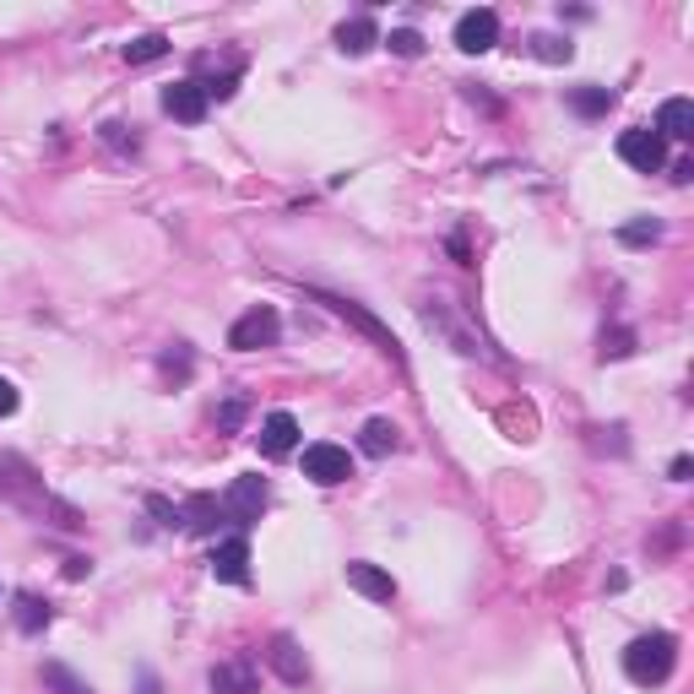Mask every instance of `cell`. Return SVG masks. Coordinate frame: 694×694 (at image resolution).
<instances>
[{"label":"cell","mask_w":694,"mask_h":694,"mask_svg":"<svg viewBox=\"0 0 694 694\" xmlns=\"http://www.w3.org/2000/svg\"><path fill=\"white\" fill-rule=\"evenodd\" d=\"M0 500H11L17 510H28L33 521H50V526H61V532H76V526H82L76 505L55 500V494L44 489V478H39L22 456H0Z\"/></svg>","instance_id":"1"},{"label":"cell","mask_w":694,"mask_h":694,"mask_svg":"<svg viewBox=\"0 0 694 694\" xmlns=\"http://www.w3.org/2000/svg\"><path fill=\"white\" fill-rule=\"evenodd\" d=\"M673 662H679V640L668 630L640 634V640H630V651H624V673H630V684H640V690L668 684V679H673Z\"/></svg>","instance_id":"2"},{"label":"cell","mask_w":694,"mask_h":694,"mask_svg":"<svg viewBox=\"0 0 694 694\" xmlns=\"http://www.w3.org/2000/svg\"><path fill=\"white\" fill-rule=\"evenodd\" d=\"M277 337H282V316H277L271 305H255V310H245V316L228 325V348H234V353L277 348Z\"/></svg>","instance_id":"3"},{"label":"cell","mask_w":694,"mask_h":694,"mask_svg":"<svg viewBox=\"0 0 694 694\" xmlns=\"http://www.w3.org/2000/svg\"><path fill=\"white\" fill-rule=\"evenodd\" d=\"M619 158H624L630 169H640V174H656V169L668 163V141L656 136V126H634L619 136Z\"/></svg>","instance_id":"4"},{"label":"cell","mask_w":694,"mask_h":694,"mask_svg":"<svg viewBox=\"0 0 694 694\" xmlns=\"http://www.w3.org/2000/svg\"><path fill=\"white\" fill-rule=\"evenodd\" d=\"M494 44H500V17H494L489 6L461 11V22H456V50H461V55H489Z\"/></svg>","instance_id":"5"},{"label":"cell","mask_w":694,"mask_h":694,"mask_svg":"<svg viewBox=\"0 0 694 694\" xmlns=\"http://www.w3.org/2000/svg\"><path fill=\"white\" fill-rule=\"evenodd\" d=\"M260 510H266V478H255V472L234 478V489L223 494V515L234 526H250V521H260Z\"/></svg>","instance_id":"6"},{"label":"cell","mask_w":694,"mask_h":694,"mask_svg":"<svg viewBox=\"0 0 694 694\" xmlns=\"http://www.w3.org/2000/svg\"><path fill=\"white\" fill-rule=\"evenodd\" d=\"M305 478H316V483H348L353 478V456L342 450V445H331V440H320L305 450Z\"/></svg>","instance_id":"7"},{"label":"cell","mask_w":694,"mask_h":694,"mask_svg":"<svg viewBox=\"0 0 694 694\" xmlns=\"http://www.w3.org/2000/svg\"><path fill=\"white\" fill-rule=\"evenodd\" d=\"M212 580H223V586H250V543H245V532H239V537H223V543L212 548Z\"/></svg>","instance_id":"8"},{"label":"cell","mask_w":694,"mask_h":694,"mask_svg":"<svg viewBox=\"0 0 694 694\" xmlns=\"http://www.w3.org/2000/svg\"><path fill=\"white\" fill-rule=\"evenodd\" d=\"M163 115H174L180 126H201V120H206V93H201V82L163 87Z\"/></svg>","instance_id":"9"},{"label":"cell","mask_w":694,"mask_h":694,"mask_svg":"<svg viewBox=\"0 0 694 694\" xmlns=\"http://www.w3.org/2000/svg\"><path fill=\"white\" fill-rule=\"evenodd\" d=\"M180 515H185V532H195V537H217V526L228 521L217 494H190L185 505H180Z\"/></svg>","instance_id":"10"},{"label":"cell","mask_w":694,"mask_h":694,"mask_svg":"<svg viewBox=\"0 0 694 694\" xmlns=\"http://www.w3.org/2000/svg\"><path fill=\"white\" fill-rule=\"evenodd\" d=\"M320 305H325V310H337V316H342V320H353L359 331H370V337H375L380 348H385V353H391V359L402 364V348H396V337H391V331H385V325H380L375 316H364L359 305H348V299H331V293H320Z\"/></svg>","instance_id":"11"},{"label":"cell","mask_w":694,"mask_h":694,"mask_svg":"<svg viewBox=\"0 0 694 694\" xmlns=\"http://www.w3.org/2000/svg\"><path fill=\"white\" fill-rule=\"evenodd\" d=\"M255 440H260V456H288V450L299 445V418H293V413H271Z\"/></svg>","instance_id":"12"},{"label":"cell","mask_w":694,"mask_h":694,"mask_svg":"<svg viewBox=\"0 0 694 694\" xmlns=\"http://www.w3.org/2000/svg\"><path fill=\"white\" fill-rule=\"evenodd\" d=\"M348 586H353L359 597H370V602H391V597H396V580L380 565H364V559L348 565Z\"/></svg>","instance_id":"13"},{"label":"cell","mask_w":694,"mask_h":694,"mask_svg":"<svg viewBox=\"0 0 694 694\" xmlns=\"http://www.w3.org/2000/svg\"><path fill=\"white\" fill-rule=\"evenodd\" d=\"M212 694H260L255 684V668L245 656H234V662H217L212 668Z\"/></svg>","instance_id":"14"},{"label":"cell","mask_w":694,"mask_h":694,"mask_svg":"<svg viewBox=\"0 0 694 694\" xmlns=\"http://www.w3.org/2000/svg\"><path fill=\"white\" fill-rule=\"evenodd\" d=\"M656 136H662V141H690L694 136V104L690 98H668V104H662Z\"/></svg>","instance_id":"15"},{"label":"cell","mask_w":694,"mask_h":694,"mask_svg":"<svg viewBox=\"0 0 694 694\" xmlns=\"http://www.w3.org/2000/svg\"><path fill=\"white\" fill-rule=\"evenodd\" d=\"M266 656H271V668L282 673V684H305V679H310V662L299 656V645H293V634H277Z\"/></svg>","instance_id":"16"},{"label":"cell","mask_w":694,"mask_h":694,"mask_svg":"<svg viewBox=\"0 0 694 694\" xmlns=\"http://www.w3.org/2000/svg\"><path fill=\"white\" fill-rule=\"evenodd\" d=\"M375 44H380V28L370 17H353V22L337 28V50H342V55H370Z\"/></svg>","instance_id":"17"},{"label":"cell","mask_w":694,"mask_h":694,"mask_svg":"<svg viewBox=\"0 0 694 694\" xmlns=\"http://www.w3.org/2000/svg\"><path fill=\"white\" fill-rule=\"evenodd\" d=\"M396 435H402V429H396L391 418H370L359 445H364V456H391V450H396Z\"/></svg>","instance_id":"18"},{"label":"cell","mask_w":694,"mask_h":694,"mask_svg":"<svg viewBox=\"0 0 694 694\" xmlns=\"http://www.w3.org/2000/svg\"><path fill=\"white\" fill-rule=\"evenodd\" d=\"M17 624H22V634H39L50 624V608H44L33 591H17Z\"/></svg>","instance_id":"19"},{"label":"cell","mask_w":694,"mask_h":694,"mask_svg":"<svg viewBox=\"0 0 694 694\" xmlns=\"http://www.w3.org/2000/svg\"><path fill=\"white\" fill-rule=\"evenodd\" d=\"M44 684H50L55 694H93V684H87V679H76L65 662H44Z\"/></svg>","instance_id":"20"},{"label":"cell","mask_w":694,"mask_h":694,"mask_svg":"<svg viewBox=\"0 0 694 694\" xmlns=\"http://www.w3.org/2000/svg\"><path fill=\"white\" fill-rule=\"evenodd\" d=\"M608 104H613L608 87H575V93H569V109H575V115H608Z\"/></svg>","instance_id":"21"},{"label":"cell","mask_w":694,"mask_h":694,"mask_svg":"<svg viewBox=\"0 0 694 694\" xmlns=\"http://www.w3.org/2000/svg\"><path fill=\"white\" fill-rule=\"evenodd\" d=\"M158 55H169V39H163V33H141L136 44H126L130 65H147V61H158Z\"/></svg>","instance_id":"22"},{"label":"cell","mask_w":694,"mask_h":694,"mask_svg":"<svg viewBox=\"0 0 694 694\" xmlns=\"http://www.w3.org/2000/svg\"><path fill=\"white\" fill-rule=\"evenodd\" d=\"M532 44H537V61H548V65H565L569 55H575V44H569V39H554V33H537Z\"/></svg>","instance_id":"23"},{"label":"cell","mask_w":694,"mask_h":694,"mask_svg":"<svg viewBox=\"0 0 694 694\" xmlns=\"http://www.w3.org/2000/svg\"><path fill=\"white\" fill-rule=\"evenodd\" d=\"M385 44H391L402 61H418V55H424V39H418L413 28H391V39H385Z\"/></svg>","instance_id":"24"},{"label":"cell","mask_w":694,"mask_h":694,"mask_svg":"<svg viewBox=\"0 0 694 694\" xmlns=\"http://www.w3.org/2000/svg\"><path fill=\"white\" fill-rule=\"evenodd\" d=\"M656 234H662V223H656V217H640V223H624V228H619V239H624V245H651Z\"/></svg>","instance_id":"25"},{"label":"cell","mask_w":694,"mask_h":694,"mask_svg":"<svg viewBox=\"0 0 694 694\" xmlns=\"http://www.w3.org/2000/svg\"><path fill=\"white\" fill-rule=\"evenodd\" d=\"M147 510H152V515H158L163 526H185V515H180V505H169V500H158V494L147 500Z\"/></svg>","instance_id":"26"},{"label":"cell","mask_w":694,"mask_h":694,"mask_svg":"<svg viewBox=\"0 0 694 694\" xmlns=\"http://www.w3.org/2000/svg\"><path fill=\"white\" fill-rule=\"evenodd\" d=\"M630 331H613V337H602V359H624V353H630Z\"/></svg>","instance_id":"27"},{"label":"cell","mask_w":694,"mask_h":694,"mask_svg":"<svg viewBox=\"0 0 694 694\" xmlns=\"http://www.w3.org/2000/svg\"><path fill=\"white\" fill-rule=\"evenodd\" d=\"M17 402H22V396H17V385L0 375V418H6V413H17Z\"/></svg>","instance_id":"28"},{"label":"cell","mask_w":694,"mask_h":694,"mask_svg":"<svg viewBox=\"0 0 694 694\" xmlns=\"http://www.w3.org/2000/svg\"><path fill=\"white\" fill-rule=\"evenodd\" d=\"M239 418H245V402H228V407H223V429H234Z\"/></svg>","instance_id":"29"}]
</instances>
